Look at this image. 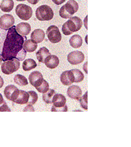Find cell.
I'll list each match as a JSON object with an SVG mask.
<instances>
[{
  "instance_id": "7402d4cb",
  "label": "cell",
  "mask_w": 131,
  "mask_h": 147,
  "mask_svg": "<svg viewBox=\"0 0 131 147\" xmlns=\"http://www.w3.org/2000/svg\"><path fill=\"white\" fill-rule=\"evenodd\" d=\"M56 94V91L53 89H48L46 92L43 93V100L46 104H52L54 94Z\"/></svg>"
},
{
  "instance_id": "ffe728a7",
  "label": "cell",
  "mask_w": 131,
  "mask_h": 147,
  "mask_svg": "<svg viewBox=\"0 0 131 147\" xmlns=\"http://www.w3.org/2000/svg\"><path fill=\"white\" fill-rule=\"evenodd\" d=\"M13 0H3L0 5V9L4 12H10L13 9Z\"/></svg>"
},
{
  "instance_id": "836d02e7",
  "label": "cell",
  "mask_w": 131,
  "mask_h": 147,
  "mask_svg": "<svg viewBox=\"0 0 131 147\" xmlns=\"http://www.w3.org/2000/svg\"><path fill=\"white\" fill-rule=\"evenodd\" d=\"M61 30H62V33H63V34L66 35H70L72 34V32H71V31L68 30V28H67V26H66V23L63 24V26H62V28H61Z\"/></svg>"
},
{
  "instance_id": "d4e9b609",
  "label": "cell",
  "mask_w": 131,
  "mask_h": 147,
  "mask_svg": "<svg viewBox=\"0 0 131 147\" xmlns=\"http://www.w3.org/2000/svg\"><path fill=\"white\" fill-rule=\"evenodd\" d=\"M14 82L16 84H17L19 86H27L28 85V81L26 79V77L22 76V75H20L17 74L14 77Z\"/></svg>"
},
{
  "instance_id": "f1b7e54d",
  "label": "cell",
  "mask_w": 131,
  "mask_h": 147,
  "mask_svg": "<svg viewBox=\"0 0 131 147\" xmlns=\"http://www.w3.org/2000/svg\"><path fill=\"white\" fill-rule=\"evenodd\" d=\"M48 89H49V85H48V83L47 82V81H45V80H43V82H41V84H40L39 86L36 87V90H37L39 92H41V93L46 92L47 90H48Z\"/></svg>"
},
{
  "instance_id": "cb8c5ba5",
  "label": "cell",
  "mask_w": 131,
  "mask_h": 147,
  "mask_svg": "<svg viewBox=\"0 0 131 147\" xmlns=\"http://www.w3.org/2000/svg\"><path fill=\"white\" fill-rule=\"evenodd\" d=\"M83 43V40L81 38V36H80L79 35H74L72 38L70 39V45L73 48H80L82 45Z\"/></svg>"
},
{
  "instance_id": "e575fe53",
  "label": "cell",
  "mask_w": 131,
  "mask_h": 147,
  "mask_svg": "<svg viewBox=\"0 0 131 147\" xmlns=\"http://www.w3.org/2000/svg\"><path fill=\"white\" fill-rule=\"evenodd\" d=\"M23 111H24V112H34V111H35V109H34V107L32 106V105H28L26 106L24 109H23Z\"/></svg>"
},
{
  "instance_id": "ac0fdd59",
  "label": "cell",
  "mask_w": 131,
  "mask_h": 147,
  "mask_svg": "<svg viewBox=\"0 0 131 147\" xmlns=\"http://www.w3.org/2000/svg\"><path fill=\"white\" fill-rule=\"evenodd\" d=\"M28 100H29V93L25 90H20L18 97L13 103L18 105H27Z\"/></svg>"
},
{
  "instance_id": "60d3db41",
  "label": "cell",
  "mask_w": 131,
  "mask_h": 147,
  "mask_svg": "<svg viewBox=\"0 0 131 147\" xmlns=\"http://www.w3.org/2000/svg\"><path fill=\"white\" fill-rule=\"evenodd\" d=\"M2 62H3V57H2V55H1V53H0V65L2 63Z\"/></svg>"
},
{
  "instance_id": "8fae6325",
  "label": "cell",
  "mask_w": 131,
  "mask_h": 147,
  "mask_svg": "<svg viewBox=\"0 0 131 147\" xmlns=\"http://www.w3.org/2000/svg\"><path fill=\"white\" fill-rule=\"evenodd\" d=\"M43 80V75L41 74V72H39L38 71L31 72L29 76V82L31 84V86H35V88L41 84Z\"/></svg>"
},
{
  "instance_id": "52a82bcc",
  "label": "cell",
  "mask_w": 131,
  "mask_h": 147,
  "mask_svg": "<svg viewBox=\"0 0 131 147\" xmlns=\"http://www.w3.org/2000/svg\"><path fill=\"white\" fill-rule=\"evenodd\" d=\"M15 19L10 14H4L0 18V27L3 30H8L14 26Z\"/></svg>"
},
{
  "instance_id": "2e32d148",
  "label": "cell",
  "mask_w": 131,
  "mask_h": 147,
  "mask_svg": "<svg viewBox=\"0 0 131 147\" xmlns=\"http://www.w3.org/2000/svg\"><path fill=\"white\" fill-rule=\"evenodd\" d=\"M52 104H53L54 107H63L66 105V99L63 94L56 93L54 94Z\"/></svg>"
},
{
  "instance_id": "f546056e",
  "label": "cell",
  "mask_w": 131,
  "mask_h": 147,
  "mask_svg": "<svg viewBox=\"0 0 131 147\" xmlns=\"http://www.w3.org/2000/svg\"><path fill=\"white\" fill-rule=\"evenodd\" d=\"M80 105L84 109L87 110L88 109V92H86L84 94L82 97H80V99L79 100Z\"/></svg>"
},
{
  "instance_id": "7c38bea8",
  "label": "cell",
  "mask_w": 131,
  "mask_h": 147,
  "mask_svg": "<svg viewBox=\"0 0 131 147\" xmlns=\"http://www.w3.org/2000/svg\"><path fill=\"white\" fill-rule=\"evenodd\" d=\"M60 79H61V82L64 86H71L72 84H73V82H75V79L72 70L66 71L62 72L60 77Z\"/></svg>"
},
{
  "instance_id": "ab89813d",
  "label": "cell",
  "mask_w": 131,
  "mask_h": 147,
  "mask_svg": "<svg viewBox=\"0 0 131 147\" xmlns=\"http://www.w3.org/2000/svg\"><path fill=\"white\" fill-rule=\"evenodd\" d=\"M84 70L85 71H86V73H87V63L84 65Z\"/></svg>"
},
{
  "instance_id": "d6a6232c",
  "label": "cell",
  "mask_w": 131,
  "mask_h": 147,
  "mask_svg": "<svg viewBox=\"0 0 131 147\" xmlns=\"http://www.w3.org/2000/svg\"><path fill=\"white\" fill-rule=\"evenodd\" d=\"M25 54H26L25 51L22 49L18 53V54L17 55V57H16V59H18L19 61H22V60H24L25 58Z\"/></svg>"
},
{
  "instance_id": "484cf974",
  "label": "cell",
  "mask_w": 131,
  "mask_h": 147,
  "mask_svg": "<svg viewBox=\"0 0 131 147\" xmlns=\"http://www.w3.org/2000/svg\"><path fill=\"white\" fill-rule=\"evenodd\" d=\"M73 76H74V79H75V82L79 83L81 82L84 78V74L79 70V69H72V70Z\"/></svg>"
},
{
  "instance_id": "9c48e42d",
  "label": "cell",
  "mask_w": 131,
  "mask_h": 147,
  "mask_svg": "<svg viewBox=\"0 0 131 147\" xmlns=\"http://www.w3.org/2000/svg\"><path fill=\"white\" fill-rule=\"evenodd\" d=\"M84 59V55L80 51H73L67 55L68 62L72 65L80 64Z\"/></svg>"
},
{
  "instance_id": "4fadbf2b",
  "label": "cell",
  "mask_w": 131,
  "mask_h": 147,
  "mask_svg": "<svg viewBox=\"0 0 131 147\" xmlns=\"http://www.w3.org/2000/svg\"><path fill=\"white\" fill-rule=\"evenodd\" d=\"M43 63L46 65V67H48V68L53 69V68H56L59 65V59L56 55L50 54V55H48V57L45 59Z\"/></svg>"
},
{
  "instance_id": "83f0119b",
  "label": "cell",
  "mask_w": 131,
  "mask_h": 147,
  "mask_svg": "<svg viewBox=\"0 0 131 147\" xmlns=\"http://www.w3.org/2000/svg\"><path fill=\"white\" fill-rule=\"evenodd\" d=\"M28 93H29V100L27 102V105H35L38 100V94L33 90H30Z\"/></svg>"
},
{
  "instance_id": "277c9868",
  "label": "cell",
  "mask_w": 131,
  "mask_h": 147,
  "mask_svg": "<svg viewBox=\"0 0 131 147\" xmlns=\"http://www.w3.org/2000/svg\"><path fill=\"white\" fill-rule=\"evenodd\" d=\"M16 13L21 20L27 21L32 17L33 10L25 4H19L16 7Z\"/></svg>"
},
{
  "instance_id": "5bb4252c",
  "label": "cell",
  "mask_w": 131,
  "mask_h": 147,
  "mask_svg": "<svg viewBox=\"0 0 131 147\" xmlns=\"http://www.w3.org/2000/svg\"><path fill=\"white\" fill-rule=\"evenodd\" d=\"M16 30L19 35H22V36H26L30 33L31 26L29 23L21 22L16 26Z\"/></svg>"
},
{
  "instance_id": "3957f363",
  "label": "cell",
  "mask_w": 131,
  "mask_h": 147,
  "mask_svg": "<svg viewBox=\"0 0 131 147\" xmlns=\"http://www.w3.org/2000/svg\"><path fill=\"white\" fill-rule=\"evenodd\" d=\"M20 67V61L17 59L7 60L1 65L2 71L6 75H11L17 71Z\"/></svg>"
},
{
  "instance_id": "9a60e30c",
  "label": "cell",
  "mask_w": 131,
  "mask_h": 147,
  "mask_svg": "<svg viewBox=\"0 0 131 147\" xmlns=\"http://www.w3.org/2000/svg\"><path fill=\"white\" fill-rule=\"evenodd\" d=\"M44 38H45V33L41 29H36L31 33V40L35 44L41 43L44 40Z\"/></svg>"
},
{
  "instance_id": "30bf717a",
  "label": "cell",
  "mask_w": 131,
  "mask_h": 147,
  "mask_svg": "<svg viewBox=\"0 0 131 147\" xmlns=\"http://www.w3.org/2000/svg\"><path fill=\"white\" fill-rule=\"evenodd\" d=\"M67 95L69 98L79 101L82 95V90L78 86H70L67 90Z\"/></svg>"
},
{
  "instance_id": "e0dca14e",
  "label": "cell",
  "mask_w": 131,
  "mask_h": 147,
  "mask_svg": "<svg viewBox=\"0 0 131 147\" xmlns=\"http://www.w3.org/2000/svg\"><path fill=\"white\" fill-rule=\"evenodd\" d=\"M64 6H65L66 10L72 16H73V14H75L76 12H77L79 9V4L75 0H69Z\"/></svg>"
},
{
  "instance_id": "d590c367",
  "label": "cell",
  "mask_w": 131,
  "mask_h": 147,
  "mask_svg": "<svg viewBox=\"0 0 131 147\" xmlns=\"http://www.w3.org/2000/svg\"><path fill=\"white\" fill-rule=\"evenodd\" d=\"M52 1L55 4H57V5H60V4H61V3H63L66 0H52Z\"/></svg>"
},
{
  "instance_id": "4dcf8cb0",
  "label": "cell",
  "mask_w": 131,
  "mask_h": 147,
  "mask_svg": "<svg viewBox=\"0 0 131 147\" xmlns=\"http://www.w3.org/2000/svg\"><path fill=\"white\" fill-rule=\"evenodd\" d=\"M59 15L60 17L61 18H64V19H68V18H72L73 16H72L69 12H67L66 10L65 6L63 5V6L61 7V8H60V11H59Z\"/></svg>"
},
{
  "instance_id": "b9f144b4",
  "label": "cell",
  "mask_w": 131,
  "mask_h": 147,
  "mask_svg": "<svg viewBox=\"0 0 131 147\" xmlns=\"http://www.w3.org/2000/svg\"><path fill=\"white\" fill-rule=\"evenodd\" d=\"M18 2H21V1H25V0H17Z\"/></svg>"
},
{
  "instance_id": "ba28073f",
  "label": "cell",
  "mask_w": 131,
  "mask_h": 147,
  "mask_svg": "<svg viewBox=\"0 0 131 147\" xmlns=\"http://www.w3.org/2000/svg\"><path fill=\"white\" fill-rule=\"evenodd\" d=\"M19 93H20V90L17 86H12V85L7 86L5 88V90H4V95H5V97L7 100H11L12 102H14L15 100H17V98L19 95Z\"/></svg>"
},
{
  "instance_id": "1f68e13d",
  "label": "cell",
  "mask_w": 131,
  "mask_h": 147,
  "mask_svg": "<svg viewBox=\"0 0 131 147\" xmlns=\"http://www.w3.org/2000/svg\"><path fill=\"white\" fill-rule=\"evenodd\" d=\"M67 110H68V108L66 105L63 107H54V106L52 107L53 112H66Z\"/></svg>"
},
{
  "instance_id": "7bdbcfd3",
  "label": "cell",
  "mask_w": 131,
  "mask_h": 147,
  "mask_svg": "<svg viewBox=\"0 0 131 147\" xmlns=\"http://www.w3.org/2000/svg\"><path fill=\"white\" fill-rule=\"evenodd\" d=\"M0 78H1V76H0Z\"/></svg>"
},
{
  "instance_id": "8d00e7d4",
  "label": "cell",
  "mask_w": 131,
  "mask_h": 147,
  "mask_svg": "<svg viewBox=\"0 0 131 147\" xmlns=\"http://www.w3.org/2000/svg\"><path fill=\"white\" fill-rule=\"evenodd\" d=\"M30 3H31V4H36V3H39V0H27Z\"/></svg>"
},
{
  "instance_id": "8992f818",
  "label": "cell",
  "mask_w": 131,
  "mask_h": 147,
  "mask_svg": "<svg viewBox=\"0 0 131 147\" xmlns=\"http://www.w3.org/2000/svg\"><path fill=\"white\" fill-rule=\"evenodd\" d=\"M65 23L68 30L72 33L80 30L81 26H82V25H83L81 19L78 18V17H72V18H70V20L66 21V22H65Z\"/></svg>"
},
{
  "instance_id": "d6986e66",
  "label": "cell",
  "mask_w": 131,
  "mask_h": 147,
  "mask_svg": "<svg viewBox=\"0 0 131 147\" xmlns=\"http://www.w3.org/2000/svg\"><path fill=\"white\" fill-rule=\"evenodd\" d=\"M50 54H51V53H50L49 50H48L47 48L42 47L40 48V49H39L38 52L36 53V58L39 60V63H43L45 59L48 57V55H50Z\"/></svg>"
},
{
  "instance_id": "603a6c76",
  "label": "cell",
  "mask_w": 131,
  "mask_h": 147,
  "mask_svg": "<svg viewBox=\"0 0 131 147\" xmlns=\"http://www.w3.org/2000/svg\"><path fill=\"white\" fill-rule=\"evenodd\" d=\"M36 67H37V63L34 59H25L22 63V68L25 71H29L32 70V69L35 68Z\"/></svg>"
},
{
  "instance_id": "f35d334b",
  "label": "cell",
  "mask_w": 131,
  "mask_h": 147,
  "mask_svg": "<svg viewBox=\"0 0 131 147\" xmlns=\"http://www.w3.org/2000/svg\"><path fill=\"white\" fill-rule=\"evenodd\" d=\"M87 19H88V17L86 16V18H84V26H85L86 30L88 29V26H87Z\"/></svg>"
},
{
  "instance_id": "44dd1931",
  "label": "cell",
  "mask_w": 131,
  "mask_h": 147,
  "mask_svg": "<svg viewBox=\"0 0 131 147\" xmlns=\"http://www.w3.org/2000/svg\"><path fill=\"white\" fill-rule=\"evenodd\" d=\"M37 44L34 43L31 40H25L24 43H23V49L25 52L28 53H32L34 51H35V49H37Z\"/></svg>"
},
{
  "instance_id": "74e56055",
  "label": "cell",
  "mask_w": 131,
  "mask_h": 147,
  "mask_svg": "<svg viewBox=\"0 0 131 147\" xmlns=\"http://www.w3.org/2000/svg\"><path fill=\"white\" fill-rule=\"evenodd\" d=\"M3 84H4V82H3V78L1 77V78H0V89L3 87Z\"/></svg>"
},
{
  "instance_id": "4316f807",
  "label": "cell",
  "mask_w": 131,
  "mask_h": 147,
  "mask_svg": "<svg viewBox=\"0 0 131 147\" xmlns=\"http://www.w3.org/2000/svg\"><path fill=\"white\" fill-rule=\"evenodd\" d=\"M11 109L8 108L6 101L3 100V95L0 93V112H10Z\"/></svg>"
},
{
  "instance_id": "6da1fadb",
  "label": "cell",
  "mask_w": 131,
  "mask_h": 147,
  "mask_svg": "<svg viewBox=\"0 0 131 147\" xmlns=\"http://www.w3.org/2000/svg\"><path fill=\"white\" fill-rule=\"evenodd\" d=\"M25 40H26L25 36L19 35L16 30V26H12L7 30L1 53L3 61L5 62L7 60L16 59L18 53L23 49Z\"/></svg>"
},
{
  "instance_id": "5b68a950",
  "label": "cell",
  "mask_w": 131,
  "mask_h": 147,
  "mask_svg": "<svg viewBox=\"0 0 131 147\" xmlns=\"http://www.w3.org/2000/svg\"><path fill=\"white\" fill-rule=\"evenodd\" d=\"M47 37L48 40L51 43H58L61 40V35L60 33V30L57 26H48L47 29Z\"/></svg>"
},
{
  "instance_id": "7a4b0ae2",
  "label": "cell",
  "mask_w": 131,
  "mask_h": 147,
  "mask_svg": "<svg viewBox=\"0 0 131 147\" xmlns=\"http://www.w3.org/2000/svg\"><path fill=\"white\" fill-rule=\"evenodd\" d=\"M36 18L39 21H50L53 18V9L48 5H42L36 9Z\"/></svg>"
}]
</instances>
